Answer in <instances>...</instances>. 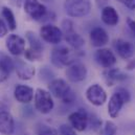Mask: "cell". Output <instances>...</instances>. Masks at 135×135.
Listing matches in <instances>:
<instances>
[{
    "label": "cell",
    "instance_id": "74e56055",
    "mask_svg": "<svg viewBox=\"0 0 135 135\" xmlns=\"http://www.w3.org/2000/svg\"><path fill=\"white\" fill-rule=\"evenodd\" d=\"M39 1H43V2H51L52 0H39Z\"/></svg>",
    "mask_w": 135,
    "mask_h": 135
},
{
    "label": "cell",
    "instance_id": "3957f363",
    "mask_svg": "<svg viewBox=\"0 0 135 135\" xmlns=\"http://www.w3.org/2000/svg\"><path fill=\"white\" fill-rule=\"evenodd\" d=\"M61 26H62L61 31L63 33V39L66 41V43L75 51H81V49L85 45V40L81 35L75 32L73 22L69 19H65L62 21Z\"/></svg>",
    "mask_w": 135,
    "mask_h": 135
},
{
    "label": "cell",
    "instance_id": "44dd1931",
    "mask_svg": "<svg viewBox=\"0 0 135 135\" xmlns=\"http://www.w3.org/2000/svg\"><path fill=\"white\" fill-rule=\"evenodd\" d=\"M25 38L27 40V43L30 44V48L31 49H34L36 51H39V52H43V44H42V41L41 39L35 34L34 32H31V31H27L25 33Z\"/></svg>",
    "mask_w": 135,
    "mask_h": 135
},
{
    "label": "cell",
    "instance_id": "836d02e7",
    "mask_svg": "<svg viewBox=\"0 0 135 135\" xmlns=\"http://www.w3.org/2000/svg\"><path fill=\"white\" fill-rule=\"evenodd\" d=\"M127 26L130 30V32L135 36V20H133L132 18H127Z\"/></svg>",
    "mask_w": 135,
    "mask_h": 135
},
{
    "label": "cell",
    "instance_id": "ffe728a7",
    "mask_svg": "<svg viewBox=\"0 0 135 135\" xmlns=\"http://www.w3.org/2000/svg\"><path fill=\"white\" fill-rule=\"evenodd\" d=\"M102 21L108 26H115L119 21L117 11L113 6H104L102 8Z\"/></svg>",
    "mask_w": 135,
    "mask_h": 135
},
{
    "label": "cell",
    "instance_id": "7c38bea8",
    "mask_svg": "<svg viewBox=\"0 0 135 135\" xmlns=\"http://www.w3.org/2000/svg\"><path fill=\"white\" fill-rule=\"evenodd\" d=\"M25 39L20 37L19 35L11 34L5 40V46L8 52L15 57L20 56L25 50Z\"/></svg>",
    "mask_w": 135,
    "mask_h": 135
},
{
    "label": "cell",
    "instance_id": "ac0fdd59",
    "mask_svg": "<svg viewBox=\"0 0 135 135\" xmlns=\"http://www.w3.org/2000/svg\"><path fill=\"white\" fill-rule=\"evenodd\" d=\"M15 119L8 111H0V134L13 135L15 133Z\"/></svg>",
    "mask_w": 135,
    "mask_h": 135
},
{
    "label": "cell",
    "instance_id": "d6986e66",
    "mask_svg": "<svg viewBox=\"0 0 135 135\" xmlns=\"http://www.w3.org/2000/svg\"><path fill=\"white\" fill-rule=\"evenodd\" d=\"M125 105V102L123 101V99L116 93L114 92L108 102V106H107V112L109 114V116L111 118H117L123 107Z\"/></svg>",
    "mask_w": 135,
    "mask_h": 135
},
{
    "label": "cell",
    "instance_id": "9a60e30c",
    "mask_svg": "<svg viewBox=\"0 0 135 135\" xmlns=\"http://www.w3.org/2000/svg\"><path fill=\"white\" fill-rule=\"evenodd\" d=\"M35 91L31 86L18 84L14 88V98L15 100L20 104H30L34 100Z\"/></svg>",
    "mask_w": 135,
    "mask_h": 135
},
{
    "label": "cell",
    "instance_id": "e575fe53",
    "mask_svg": "<svg viewBox=\"0 0 135 135\" xmlns=\"http://www.w3.org/2000/svg\"><path fill=\"white\" fill-rule=\"evenodd\" d=\"M133 69H135V59L130 60V62L126 66V70H133Z\"/></svg>",
    "mask_w": 135,
    "mask_h": 135
},
{
    "label": "cell",
    "instance_id": "d590c367",
    "mask_svg": "<svg viewBox=\"0 0 135 135\" xmlns=\"http://www.w3.org/2000/svg\"><path fill=\"white\" fill-rule=\"evenodd\" d=\"M94 1L97 2V4H98L99 7H104V6H106V4H107V2H108V0H94Z\"/></svg>",
    "mask_w": 135,
    "mask_h": 135
},
{
    "label": "cell",
    "instance_id": "8fae6325",
    "mask_svg": "<svg viewBox=\"0 0 135 135\" xmlns=\"http://www.w3.org/2000/svg\"><path fill=\"white\" fill-rule=\"evenodd\" d=\"M94 60L95 62L105 69L112 68L116 64V56L114 52L109 48H99L94 54Z\"/></svg>",
    "mask_w": 135,
    "mask_h": 135
},
{
    "label": "cell",
    "instance_id": "d6a6232c",
    "mask_svg": "<svg viewBox=\"0 0 135 135\" xmlns=\"http://www.w3.org/2000/svg\"><path fill=\"white\" fill-rule=\"evenodd\" d=\"M117 1L122 4H124L126 7H128L131 11L135 9V0H117Z\"/></svg>",
    "mask_w": 135,
    "mask_h": 135
},
{
    "label": "cell",
    "instance_id": "7a4b0ae2",
    "mask_svg": "<svg viewBox=\"0 0 135 135\" xmlns=\"http://www.w3.org/2000/svg\"><path fill=\"white\" fill-rule=\"evenodd\" d=\"M82 51V50H81ZM79 51L72 52L70 48L64 45H58L52 48L51 54H50V62L51 64L57 68H64L70 65L72 62L75 61V54Z\"/></svg>",
    "mask_w": 135,
    "mask_h": 135
},
{
    "label": "cell",
    "instance_id": "83f0119b",
    "mask_svg": "<svg viewBox=\"0 0 135 135\" xmlns=\"http://www.w3.org/2000/svg\"><path fill=\"white\" fill-rule=\"evenodd\" d=\"M39 74H40L41 80H43V81H45V82H48V83L55 79V78H54V76H55V73L52 72V70H51L50 68L46 67V66H44V67H42L40 69Z\"/></svg>",
    "mask_w": 135,
    "mask_h": 135
},
{
    "label": "cell",
    "instance_id": "8d00e7d4",
    "mask_svg": "<svg viewBox=\"0 0 135 135\" xmlns=\"http://www.w3.org/2000/svg\"><path fill=\"white\" fill-rule=\"evenodd\" d=\"M12 1V3L14 4V5H16V6H20L25 0H11Z\"/></svg>",
    "mask_w": 135,
    "mask_h": 135
},
{
    "label": "cell",
    "instance_id": "4316f807",
    "mask_svg": "<svg viewBox=\"0 0 135 135\" xmlns=\"http://www.w3.org/2000/svg\"><path fill=\"white\" fill-rule=\"evenodd\" d=\"M24 57L27 61L30 62H36V61H40L42 59V52H39V51H36L34 49H31L30 47L28 48H25L24 50Z\"/></svg>",
    "mask_w": 135,
    "mask_h": 135
},
{
    "label": "cell",
    "instance_id": "9c48e42d",
    "mask_svg": "<svg viewBox=\"0 0 135 135\" xmlns=\"http://www.w3.org/2000/svg\"><path fill=\"white\" fill-rule=\"evenodd\" d=\"M86 99L91 105L95 107H101L107 102V92L100 84H92L90 85L85 92Z\"/></svg>",
    "mask_w": 135,
    "mask_h": 135
},
{
    "label": "cell",
    "instance_id": "1f68e13d",
    "mask_svg": "<svg viewBox=\"0 0 135 135\" xmlns=\"http://www.w3.org/2000/svg\"><path fill=\"white\" fill-rule=\"evenodd\" d=\"M7 32H8V27L6 26L4 20H2L0 18V38H3L7 35Z\"/></svg>",
    "mask_w": 135,
    "mask_h": 135
},
{
    "label": "cell",
    "instance_id": "277c9868",
    "mask_svg": "<svg viewBox=\"0 0 135 135\" xmlns=\"http://www.w3.org/2000/svg\"><path fill=\"white\" fill-rule=\"evenodd\" d=\"M91 8V0H65L64 2L65 13L72 18H83L90 14Z\"/></svg>",
    "mask_w": 135,
    "mask_h": 135
},
{
    "label": "cell",
    "instance_id": "6da1fadb",
    "mask_svg": "<svg viewBox=\"0 0 135 135\" xmlns=\"http://www.w3.org/2000/svg\"><path fill=\"white\" fill-rule=\"evenodd\" d=\"M48 91L54 98L60 100L66 105H70L76 100L75 92L63 79H54L50 81L48 83Z\"/></svg>",
    "mask_w": 135,
    "mask_h": 135
},
{
    "label": "cell",
    "instance_id": "4dcf8cb0",
    "mask_svg": "<svg viewBox=\"0 0 135 135\" xmlns=\"http://www.w3.org/2000/svg\"><path fill=\"white\" fill-rule=\"evenodd\" d=\"M9 74H11V72L0 63V83L5 82L9 78Z\"/></svg>",
    "mask_w": 135,
    "mask_h": 135
},
{
    "label": "cell",
    "instance_id": "cb8c5ba5",
    "mask_svg": "<svg viewBox=\"0 0 135 135\" xmlns=\"http://www.w3.org/2000/svg\"><path fill=\"white\" fill-rule=\"evenodd\" d=\"M102 127H103V122L101 118H99L95 114H90L89 113V122H88V128H90L92 131L101 132Z\"/></svg>",
    "mask_w": 135,
    "mask_h": 135
},
{
    "label": "cell",
    "instance_id": "d4e9b609",
    "mask_svg": "<svg viewBox=\"0 0 135 135\" xmlns=\"http://www.w3.org/2000/svg\"><path fill=\"white\" fill-rule=\"evenodd\" d=\"M102 135H116L117 126L112 120H106L101 130Z\"/></svg>",
    "mask_w": 135,
    "mask_h": 135
},
{
    "label": "cell",
    "instance_id": "7402d4cb",
    "mask_svg": "<svg viewBox=\"0 0 135 135\" xmlns=\"http://www.w3.org/2000/svg\"><path fill=\"white\" fill-rule=\"evenodd\" d=\"M2 16L4 18V22H5L6 26L8 27V30L15 31L17 28V21H16L13 11L11 8H8L7 6H3L2 7Z\"/></svg>",
    "mask_w": 135,
    "mask_h": 135
},
{
    "label": "cell",
    "instance_id": "603a6c76",
    "mask_svg": "<svg viewBox=\"0 0 135 135\" xmlns=\"http://www.w3.org/2000/svg\"><path fill=\"white\" fill-rule=\"evenodd\" d=\"M36 135H59L58 130L44 123H39L35 128Z\"/></svg>",
    "mask_w": 135,
    "mask_h": 135
},
{
    "label": "cell",
    "instance_id": "30bf717a",
    "mask_svg": "<svg viewBox=\"0 0 135 135\" xmlns=\"http://www.w3.org/2000/svg\"><path fill=\"white\" fill-rule=\"evenodd\" d=\"M40 38L46 43L59 45L63 40V33L58 26L52 24H46L40 28Z\"/></svg>",
    "mask_w": 135,
    "mask_h": 135
},
{
    "label": "cell",
    "instance_id": "5bb4252c",
    "mask_svg": "<svg viewBox=\"0 0 135 135\" xmlns=\"http://www.w3.org/2000/svg\"><path fill=\"white\" fill-rule=\"evenodd\" d=\"M103 76H104V81L106 82L107 86H113L116 83H120L129 79L127 73H125L119 68L115 67L105 69L103 71Z\"/></svg>",
    "mask_w": 135,
    "mask_h": 135
},
{
    "label": "cell",
    "instance_id": "4fadbf2b",
    "mask_svg": "<svg viewBox=\"0 0 135 135\" xmlns=\"http://www.w3.org/2000/svg\"><path fill=\"white\" fill-rule=\"evenodd\" d=\"M113 47L116 54L124 60H130L133 58L135 52L134 45L124 39H116L113 42Z\"/></svg>",
    "mask_w": 135,
    "mask_h": 135
},
{
    "label": "cell",
    "instance_id": "e0dca14e",
    "mask_svg": "<svg viewBox=\"0 0 135 135\" xmlns=\"http://www.w3.org/2000/svg\"><path fill=\"white\" fill-rule=\"evenodd\" d=\"M89 39H90V42H91L92 46L102 48L103 46L108 44V42H109V35L103 27L97 26V27H93L90 31Z\"/></svg>",
    "mask_w": 135,
    "mask_h": 135
},
{
    "label": "cell",
    "instance_id": "2e32d148",
    "mask_svg": "<svg viewBox=\"0 0 135 135\" xmlns=\"http://www.w3.org/2000/svg\"><path fill=\"white\" fill-rule=\"evenodd\" d=\"M15 62V70H16V73H17V76L20 79V80H23V81H28V80H32L36 74V68L23 61V60H16L14 61Z\"/></svg>",
    "mask_w": 135,
    "mask_h": 135
},
{
    "label": "cell",
    "instance_id": "ba28073f",
    "mask_svg": "<svg viewBox=\"0 0 135 135\" xmlns=\"http://www.w3.org/2000/svg\"><path fill=\"white\" fill-rule=\"evenodd\" d=\"M23 7L24 12L36 21L44 20L45 16L48 13L46 6L39 0H25L23 2Z\"/></svg>",
    "mask_w": 135,
    "mask_h": 135
},
{
    "label": "cell",
    "instance_id": "484cf974",
    "mask_svg": "<svg viewBox=\"0 0 135 135\" xmlns=\"http://www.w3.org/2000/svg\"><path fill=\"white\" fill-rule=\"evenodd\" d=\"M0 63L9 72L15 70V62H14V60L11 57H8L6 54L2 52V51H0Z\"/></svg>",
    "mask_w": 135,
    "mask_h": 135
},
{
    "label": "cell",
    "instance_id": "f1b7e54d",
    "mask_svg": "<svg viewBox=\"0 0 135 135\" xmlns=\"http://www.w3.org/2000/svg\"><path fill=\"white\" fill-rule=\"evenodd\" d=\"M114 92H116L123 99V101L125 102V104H127V103H129V102L131 101V93H130V91L126 87L119 86V87H117L114 90Z\"/></svg>",
    "mask_w": 135,
    "mask_h": 135
},
{
    "label": "cell",
    "instance_id": "f546056e",
    "mask_svg": "<svg viewBox=\"0 0 135 135\" xmlns=\"http://www.w3.org/2000/svg\"><path fill=\"white\" fill-rule=\"evenodd\" d=\"M58 133L59 135H78L76 131L70 125H67V124H62L59 127Z\"/></svg>",
    "mask_w": 135,
    "mask_h": 135
},
{
    "label": "cell",
    "instance_id": "5b68a950",
    "mask_svg": "<svg viewBox=\"0 0 135 135\" xmlns=\"http://www.w3.org/2000/svg\"><path fill=\"white\" fill-rule=\"evenodd\" d=\"M34 105L35 109L41 114H48L55 108V102L52 95L49 93L48 90L42 88H38L35 91Z\"/></svg>",
    "mask_w": 135,
    "mask_h": 135
},
{
    "label": "cell",
    "instance_id": "52a82bcc",
    "mask_svg": "<svg viewBox=\"0 0 135 135\" xmlns=\"http://www.w3.org/2000/svg\"><path fill=\"white\" fill-rule=\"evenodd\" d=\"M68 122L76 132H84L88 129L89 113L84 109H78L68 115Z\"/></svg>",
    "mask_w": 135,
    "mask_h": 135
},
{
    "label": "cell",
    "instance_id": "8992f818",
    "mask_svg": "<svg viewBox=\"0 0 135 135\" xmlns=\"http://www.w3.org/2000/svg\"><path fill=\"white\" fill-rule=\"evenodd\" d=\"M65 74L67 80L71 83H80L86 80L88 74V69L84 63L81 61H74L66 67Z\"/></svg>",
    "mask_w": 135,
    "mask_h": 135
}]
</instances>
